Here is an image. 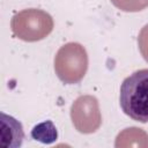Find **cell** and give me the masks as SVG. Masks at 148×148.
Masks as SVG:
<instances>
[{
	"label": "cell",
	"instance_id": "cell-1",
	"mask_svg": "<svg viewBox=\"0 0 148 148\" xmlns=\"http://www.w3.org/2000/svg\"><path fill=\"white\" fill-rule=\"evenodd\" d=\"M119 103L130 118L148 123V68L134 72L123 81Z\"/></svg>",
	"mask_w": 148,
	"mask_h": 148
},
{
	"label": "cell",
	"instance_id": "cell-2",
	"mask_svg": "<svg viewBox=\"0 0 148 148\" xmlns=\"http://www.w3.org/2000/svg\"><path fill=\"white\" fill-rule=\"evenodd\" d=\"M88 69V54L79 43H67L61 46L54 58V71L60 81L67 84L80 82Z\"/></svg>",
	"mask_w": 148,
	"mask_h": 148
},
{
	"label": "cell",
	"instance_id": "cell-3",
	"mask_svg": "<svg viewBox=\"0 0 148 148\" xmlns=\"http://www.w3.org/2000/svg\"><path fill=\"white\" fill-rule=\"evenodd\" d=\"M10 28L17 38L24 42H37L51 34L53 30V20L44 10L29 8L13 16Z\"/></svg>",
	"mask_w": 148,
	"mask_h": 148
},
{
	"label": "cell",
	"instance_id": "cell-4",
	"mask_svg": "<svg viewBox=\"0 0 148 148\" xmlns=\"http://www.w3.org/2000/svg\"><path fill=\"white\" fill-rule=\"evenodd\" d=\"M71 119L75 130L83 134L96 132L102 125L98 101L91 95L79 96L71 108Z\"/></svg>",
	"mask_w": 148,
	"mask_h": 148
},
{
	"label": "cell",
	"instance_id": "cell-5",
	"mask_svg": "<svg viewBox=\"0 0 148 148\" xmlns=\"http://www.w3.org/2000/svg\"><path fill=\"white\" fill-rule=\"evenodd\" d=\"M24 138L22 125L15 118L1 114V141L2 146L9 148H16L22 145Z\"/></svg>",
	"mask_w": 148,
	"mask_h": 148
},
{
	"label": "cell",
	"instance_id": "cell-6",
	"mask_svg": "<svg viewBox=\"0 0 148 148\" xmlns=\"http://www.w3.org/2000/svg\"><path fill=\"white\" fill-rule=\"evenodd\" d=\"M31 136L36 141H39L45 145H51L57 140L58 132L51 120H45L34 126V128L31 130Z\"/></svg>",
	"mask_w": 148,
	"mask_h": 148
},
{
	"label": "cell",
	"instance_id": "cell-7",
	"mask_svg": "<svg viewBox=\"0 0 148 148\" xmlns=\"http://www.w3.org/2000/svg\"><path fill=\"white\" fill-rule=\"evenodd\" d=\"M111 2L123 12H140L148 7V0H111Z\"/></svg>",
	"mask_w": 148,
	"mask_h": 148
},
{
	"label": "cell",
	"instance_id": "cell-8",
	"mask_svg": "<svg viewBox=\"0 0 148 148\" xmlns=\"http://www.w3.org/2000/svg\"><path fill=\"white\" fill-rule=\"evenodd\" d=\"M138 45L143 59L148 62V24L141 29L138 37Z\"/></svg>",
	"mask_w": 148,
	"mask_h": 148
}]
</instances>
